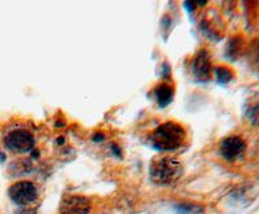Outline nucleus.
<instances>
[{
  "mask_svg": "<svg viewBox=\"0 0 259 214\" xmlns=\"http://www.w3.org/2000/svg\"><path fill=\"white\" fill-rule=\"evenodd\" d=\"M153 95L161 108H165L174 99V87L168 83H159L154 87Z\"/></svg>",
  "mask_w": 259,
  "mask_h": 214,
  "instance_id": "nucleus-8",
  "label": "nucleus"
},
{
  "mask_svg": "<svg viewBox=\"0 0 259 214\" xmlns=\"http://www.w3.org/2000/svg\"><path fill=\"white\" fill-rule=\"evenodd\" d=\"M8 194L16 205L27 206L38 199V188L30 181H18L9 187Z\"/></svg>",
  "mask_w": 259,
  "mask_h": 214,
  "instance_id": "nucleus-4",
  "label": "nucleus"
},
{
  "mask_svg": "<svg viewBox=\"0 0 259 214\" xmlns=\"http://www.w3.org/2000/svg\"><path fill=\"white\" fill-rule=\"evenodd\" d=\"M212 72H214L217 81L219 83H222V85H227V83L232 82L233 78H235V72L230 66H227V65L215 66Z\"/></svg>",
  "mask_w": 259,
  "mask_h": 214,
  "instance_id": "nucleus-10",
  "label": "nucleus"
},
{
  "mask_svg": "<svg viewBox=\"0 0 259 214\" xmlns=\"http://www.w3.org/2000/svg\"><path fill=\"white\" fill-rule=\"evenodd\" d=\"M4 146L13 153L31 152L35 147L34 135L25 129H17L11 131L4 138Z\"/></svg>",
  "mask_w": 259,
  "mask_h": 214,
  "instance_id": "nucleus-3",
  "label": "nucleus"
},
{
  "mask_svg": "<svg viewBox=\"0 0 259 214\" xmlns=\"http://www.w3.org/2000/svg\"><path fill=\"white\" fill-rule=\"evenodd\" d=\"M245 52V39L241 35H235L228 41L226 47V56L230 60H237Z\"/></svg>",
  "mask_w": 259,
  "mask_h": 214,
  "instance_id": "nucleus-9",
  "label": "nucleus"
},
{
  "mask_svg": "<svg viewBox=\"0 0 259 214\" xmlns=\"http://www.w3.org/2000/svg\"><path fill=\"white\" fill-rule=\"evenodd\" d=\"M247 55L250 57V61L256 67H259V37H256L255 39L251 41L249 50H247Z\"/></svg>",
  "mask_w": 259,
  "mask_h": 214,
  "instance_id": "nucleus-13",
  "label": "nucleus"
},
{
  "mask_svg": "<svg viewBox=\"0 0 259 214\" xmlns=\"http://www.w3.org/2000/svg\"><path fill=\"white\" fill-rule=\"evenodd\" d=\"M192 73L198 81L206 82L212 76V64L206 50H200L192 60Z\"/></svg>",
  "mask_w": 259,
  "mask_h": 214,
  "instance_id": "nucleus-6",
  "label": "nucleus"
},
{
  "mask_svg": "<svg viewBox=\"0 0 259 214\" xmlns=\"http://www.w3.org/2000/svg\"><path fill=\"white\" fill-rule=\"evenodd\" d=\"M182 173V164H180L179 160L172 157V156H162L150 164V179L156 185H172L180 178Z\"/></svg>",
  "mask_w": 259,
  "mask_h": 214,
  "instance_id": "nucleus-2",
  "label": "nucleus"
},
{
  "mask_svg": "<svg viewBox=\"0 0 259 214\" xmlns=\"http://www.w3.org/2000/svg\"><path fill=\"white\" fill-rule=\"evenodd\" d=\"M92 209V204L84 196L65 197L60 205V214H90Z\"/></svg>",
  "mask_w": 259,
  "mask_h": 214,
  "instance_id": "nucleus-7",
  "label": "nucleus"
},
{
  "mask_svg": "<svg viewBox=\"0 0 259 214\" xmlns=\"http://www.w3.org/2000/svg\"><path fill=\"white\" fill-rule=\"evenodd\" d=\"M245 152H246V143L241 136L237 135L227 136L219 144V155L228 162H235L242 159Z\"/></svg>",
  "mask_w": 259,
  "mask_h": 214,
  "instance_id": "nucleus-5",
  "label": "nucleus"
},
{
  "mask_svg": "<svg viewBox=\"0 0 259 214\" xmlns=\"http://www.w3.org/2000/svg\"><path fill=\"white\" fill-rule=\"evenodd\" d=\"M178 214H205L203 206L193 204V202H180L174 206Z\"/></svg>",
  "mask_w": 259,
  "mask_h": 214,
  "instance_id": "nucleus-11",
  "label": "nucleus"
},
{
  "mask_svg": "<svg viewBox=\"0 0 259 214\" xmlns=\"http://www.w3.org/2000/svg\"><path fill=\"white\" fill-rule=\"evenodd\" d=\"M246 118L251 126L259 127V100L249 104L246 109Z\"/></svg>",
  "mask_w": 259,
  "mask_h": 214,
  "instance_id": "nucleus-12",
  "label": "nucleus"
},
{
  "mask_svg": "<svg viewBox=\"0 0 259 214\" xmlns=\"http://www.w3.org/2000/svg\"><path fill=\"white\" fill-rule=\"evenodd\" d=\"M187 140V130L183 125L175 121L159 125L157 129L150 132L149 141L152 147L163 152H171L182 148Z\"/></svg>",
  "mask_w": 259,
  "mask_h": 214,
  "instance_id": "nucleus-1",
  "label": "nucleus"
},
{
  "mask_svg": "<svg viewBox=\"0 0 259 214\" xmlns=\"http://www.w3.org/2000/svg\"><path fill=\"white\" fill-rule=\"evenodd\" d=\"M16 214H35V211L30 208H21L16 211Z\"/></svg>",
  "mask_w": 259,
  "mask_h": 214,
  "instance_id": "nucleus-14",
  "label": "nucleus"
}]
</instances>
